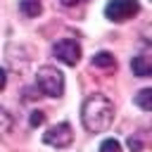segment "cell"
<instances>
[{"label": "cell", "instance_id": "7a4b0ae2", "mask_svg": "<svg viewBox=\"0 0 152 152\" xmlns=\"http://www.w3.org/2000/svg\"><path fill=\"white\" fill-rule=\"evenodd\" d=\"M36 88L48 97H62L64 93V74L57 66H40L36 74Z\"/></svg>", "mask_w": 152, "mask_h": 152}, {"label": "cell", "instance_id": "5b68a950", "mask_svg": "<svg viewBox=\"0 0 152 152\" xmlns=\"http://www.w3.org/2000/svg\"><path fill=\"white\" fill-rule=\"evenodd\" d=\"M71 140H74V131H71V126H69L66 121H62V124H57V126H50V128L43 133V142L50 145V147H57V150L69 147Z\"/></svg>", "mask_w": 152, "mask_h": 152}, {"label": "cell", "instance_id": "ba28073f", "mask_svg": "<svg viewBox=\"0 0 152 152\" xmlns=\"http://www.w3.org/2000/svg\"><path fill=\"white\" fill-rule=\"evenodd\" d=\"M93 66H100V69H112V66H116V59H114V55H112V52L102 50V52L93 55Z\"/></svg>", "mask_w": 152, "mask_h": 152}, {"label": "cell", "instance_id": "30bf717a", "mask_svg": "<svg viewBox=\"0 0 152 152\" xmlns=\"http://www.w3.org/2000/svg\"><path fill=\"white\" fill-rule=\"evenodd\" d=\"M10 128H12V114L5 107H0V135H5Z\"/></svg>", "mask_w": 152, "mask_h": 152}, {"label": "cell", "instance_id": "9c48e42d", "mask_svg": "<svg viewBox=\"0 0 152 152\" xmlns=\"http://www.w3.org/2000/svg\"><path fill=\"white\" fill-rule=\"evenodd\" d=\"M133 102H135L142 112H150V109H152V88H142V90H138V95L133 97Z\"/></svg>", "mask_w": 152, "mask_h": 152}, {"label": "cell", "instance_id": "8992f818", "mask_svg": "<svg viewBox=\"0 0 152 152\" xmlns=\"http://www.w3.org/2000/svg\"><path fill=\"white\" fill-rule=\"evenodd\" d=\"M131 69H133V74H135L138 78L152 76V62H150V57H145V55L133 57V59H131Z\"/></svg>", "mask_w": 152, "mask_h": 152}, {"label": "cell", "instance_id": "8fae6325", "mask_svg": "<svg viewBox=\"0 0 152 152\" xmlns=\"http://www.w3.org/2000/svg\"><path fill=\"white\" fill-rule=\"evenodd\" d=\"M100 152H121V142L114 140V138H107V140H102Z\"/></svg>", "mask_w": 152, "mask_h": 152}, {"label": "cell", "instance_id": "3957f363", "mask_svg": "<svg viewBox=\"0 0 152 152\" xmlns=\"http://www.w3.org/2000/svg\"><path fill=\"white\" fill-rule=\"evenodd\" d=\"M140 12L138 0H109L104 5V17L109 21H128Z\"/></svg>", "mask_w": 152, "mask_h": 152}, {"label": "cell", "instance_id": "5bb4252c", "mask_svg": "<svg viewBox=\"0 0 152 152\" xmlns=\"http://www.w3.org/2000/svg\"><path fill=\"white\" fill-rule=\"evenodd\" d=\"M5 86H7V71H5L2 66H0V90H2Z\"/></svg>", "mask_w": 152, "mask_h": 152}, {"label": "cell", "instance_id": "4fadbf2b", "mask_svg": "<svg viewBox=\"0 0 152 152\" xmlns=\"http://www.w3.org/2000/svg\"><path fill=\"white\" fill-rule=\"evenodd\" d=\"M128 147H131V152H140L142 150V140L140 138H128Z\"/></svg>", "mask_w": 152, "mask_h": 152}, {"label": "cell", "instance_id": "277c9868", "mask_svg": "<svg viewBox=\"0 0 152 152\" xmlns=\"http://www.w3.org/2000/svg\"><path fill=\"white\" fill-rule=\"evenodd\" d=\"M52 55H55L62 64L76 66L78 59H81V45H78L76 40H71V38H62V40H57V43L52 45Z\"/></svg>", "mask_w": 152, "mask_h": 152}, {"label": "cell", "instance_id": "7c38bea8", "mask_svg": "<svg viewBox=\"0 0 152 152\" xmlns=\"http://www.w3.org/2000/svg\"><path fill=\"white\" fill-rule=\"evenodd\" d=\"M28 124H31L33 128L43 126V124H45V114H43V112H38V109H36V112H31V116H28Z\"/></svg>", "mask_w": 152, "mask_h": 152}, {"label": "cell", "instance_id": "6da1fadb", "mask_svg": "<svg viewBox=\"0 0 152 152\" xmlns=\"http://www.w3.org/2000/svg\"><path fill=\"white\" fill-rule=\"evenodd\" d=\"M114 121V102L102 95V93H93L83 100L81 107V124L88 133H102L112 126Z\"/></svg>", "mask_w": 152, "mask_h": 152}, {"label": "cell", "instance_id": "52a82bcc", "mask_svg": "<svg viewBox=\"0 0 152 152\" xmlns=\"http://www.w3.org/2000/svg\"><path fill=\"white\" fill-rule=\"evenodd\" d=\"M19 12L24 17L33 19V17H38L43 12V5H40V0H19Z\"/></svg>", "mask_w": 152, "mask_h": 152}, {"label": "cell", "instance_id": "9a60e30c", "mask_svg": "<svg viewBox=\"0 0 152 152\" xmlns=\"http://www.w3.org/2000/svg\"><path fill=\"white\" fill-rule=\"evenodd\" d=\"M59 2H62V5H64V7H71V5H78V2H81V0H59Z\"/></svg>", "mask_w": 152, "mask_h": 152}]
</instances>
